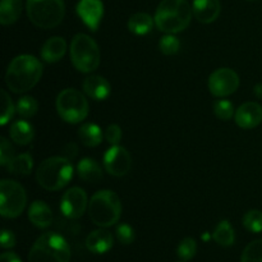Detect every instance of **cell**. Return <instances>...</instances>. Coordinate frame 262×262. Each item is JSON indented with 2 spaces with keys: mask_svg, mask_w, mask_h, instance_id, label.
<instances>
[{
  "mask_svg": "<svg viewBox=\"0 0 262 262\" xmlns=\"http://www.w3.org/2000/svg\"><path fill=\"white\" fill-rule=\"evenodd\" d=\"M42 77V64L35 56L18 55L10 61L5 73V83L14 94H25L38 83Z\"/></svg>",
  "mask_w": 262,
  "mask_h": 262,
  "instance_id": "1",
  "label": "cell"
},
{
  "mask_svg": "<svg viewBox=\"0 0 262 262\" xmlns=\"http://www.w3.org/2000/svg\"><path fill=\"white\" fill-rule=\"evenodd\" d=\"M193 10L187 0H163L155 13V25L161 32H182L189 26Z\"/></svg>",
  "mask_w": 262,
  "mask_h": 262,
  "instance_id": "2",
  "label": "cell"
},
{
  "mask_svg": "<svg viewBox=\"0 0 262 262\" xmlns=\"http://www.w3.org/2000/svg\"><path fill=\"white\" fill-rule=\"evenodd\" d=\"M73 178V165L64 156H53L40 164L36 171L37 183L50 192L64 188Z\"/></svg>",
  "mask_w": 262,
  "mask_h": 262,
  "instance_id": "3",
  "label": "cell"
},
{
  "mask_svg": "<svg viewBox=\"0 0 262 262\" xmlns=\"http://www.w3.org/2000/svg\"><path fill=\"white\" fill-rule=\"evenodd\" d=\"M89 215L95 225L107 228L117 224L122 215V202L115 192L97 191L89 202Z\"/></svg>",
  "mask_w": 262,
  "mask_h": 262,
  "instance_id": "4",
  "label": "cell"
},
{
  "mask_svg": "<svg viewBox=\"0 0 262 262\" xmlns=\"http://www.w3.org/2000/svg\"><path fill=\"white\" fill-rule=\"evenodd\" d=\"M71 247L63 235L49 232L38 237L28 253V262H69Z\"/></svg>",
  "mask_w": 262,
  "mask_h": 262,
  "instance_id": "5",
  "label": "cell"
},
{
  "mask_svg": "<svg viewBox=\"0 0 262 262\" xmlns=\"http://www.w3.org/2000/svg\"><path fill=\"white\" fill-rule=\"evenodd\" d=\"M69 54L72 64L78 72L91 73L99 68L101 60L99 45L89 35L78 33L74 36L69 46Z\"/></svg>",
  "mask_w": 262,
  "mask_h": 262,
  "instance_id": "6",
  "label": "cell"
},
{
  "mask_svg": "<svg viewBox=\"0 0 262 262\" xmlns=\"http://www.w3.org/2000/svg\"><path fill=\"white\" fill-rule=\"evenodd\" d=\"M26 9L28 19L42 30L59 26L66 14L64 0H27Z\"/></svg>",
  "mask_w": 262,
  "mask_h": 262,
  "instance_id": "7",
  "label": "cell"
},
{
  "mask_svg": "<svg viewBox=\"0 0 262 262\" xmlns=\"http://www.w3.org/2000/svg\"><path fill=\"white\" fill-rule=\"evenodd\" d=\"M56 110L59 117L69 124H77L89 115V101L81 91L66 89L56 97Z\"/></svg>",
  "mask_w": 262,
  "mask_h": 262,
  "instance_id": "8",
  "label": "cell"
},
{
  "mask_svg": "<svg viewBox=\"0 0 262 262\" xmlns=\"http://www.w3.org/2000/svg\"><path fill=\"white\" fill-rule=\"evenodd\" d=\"M27 194L18 182L3 179L0 183V214L7 219L18 217L25 211Z\"/></svg>",
  "mask_w": 262,
  "mask_h": 262,
  "instance_id": "9",
  "label": "cell"
},
{
  "mask_svg": "<svg viewBox=\"0 0 262 262\" xmlns=\"http://www.w3.org/2000/svg\"><path fill=\"white\" fill-rule=\"evenodd\" d=\"M239 87V76L230 68H219L209 77V90L215 97H227Z\"/></svg>",
  "mask_w": 262,
  "mask_h": 262,
  "instance_id": "10",
  "label": "cell"
},
{
  "mask_svg": "<svg viewBox=\"0 0 262 262\" xmlns=\"http://www.w3.org/2000/svg\"><path fill=\"white\" fill-rule=\"evenodd\" d=\"M89 199L84 189L79 187H72L64 192L60 200V210L63 215L68 219H79L89 209Z\"/></svg>",
  "mask_w": 262,
  "mask_h": 262,
  "instance_id": "11",
  "label": "cell"
},
{
  "mask_svg": "<svg viewBox=\"0 0 262 262\" xmlns=\"http://www.w3.org/2000/svg\"><path fill=\"white\" fill-rule=\"evenodd\" d=\"M104 168L114 177H124L132 169V156L122 146H112L104 155Z\"/></svg>",
  "mask_w": 262,
  "mask_h": 262,
  "instance_id": "12",
  "label": "cell"
},
{
  "mask_svg": "<svg viewBox=\"0 0 262 262\" xmlns=\"http://www.w3.org/2000/svg\"><path fill=\"white\" fill-rule=\"evenodd\" d=\"M77 14L89 30L96 31L104 15V4L101 0H79L77 4Z\"/></svg>",
  "mask_w": 262,
  "mask_h": 262,
  "instance_id": "13",
  "label": "cell"
},
{
  "mask_svg": "<svg viewBox=\"0 0 262 262\" xmlns=\"http://www.w3.org/2000/svg\"><path fill=\"white\" fill-rule=\"evenodd\" d=\"M235 123L243 129H252L262 122V106L255 101H248L235 110Z\"/></svg>",
  "mask_w": 262,
  "mask_h": 262,
  "instance_id": "14",
  "label": "cell"
},
{
  "mask_svg": "<svg viewBox=\"0 0 262 262\" xmlns=\"http://www.w3.org/2000/svg\"><path fill=\"white\" fill-rule=\"evenodd\" d=\"M83 92L90 97V99L95 100V101H104L110 96L112 92V86H110L109 81L101 76H89L83 81L82 84Z\"/></svg>",
  "mask_w": 262,
  "mask_h": 262,
  "instance_id": "15",
  "label": "cell"
},
{
  "mask_svg": "<svg viewBox=\"0 0 262 262\" xmlns=\"http://www.w3.org/2000/svg\"><path fill=\"white\" fill-rule=\"evenodd\" d=\"M193 15L199 22L212 23L217 19L222 10L219 0H193L192 4Z\"/></svg>",
  "mask_w": 262,
  "mask_h": 262,
  "instance_id": "16",
  "label": "cell"
},
{
  "mask_svg": "<svg viewBox=\"0 0 262 262\" xmlns=\"http://www.w3.org/2000/svg\"><path fill=\"white\" fill-rule=\"evenodd\" d=\"M113 234L109 230L100 228V229L94 230L90 233L86 238V247L90 252L96 253V255H102L110 251L113 247Z\"/></svg>",
  "mask_w": 262,
  "mask_h": 262,
  "instance_id": "17",
  "label": "cell"
},
{
  "mask_svg": "<svg viewBox=\"0 0 262 262\" xmlns=\"http://www.w3.org/2000/svg\"><path fill=\"white\" fill-rule=\"evenodd\" d=\"M28 219L35 227L43 229L53 223V212L43 201H33L28 207Z\"/></svg>",
  "mask_w": 262,
  "mask_h": 262,
  "instance_id": "18",
  "label": "cell"
},
{
  "mask_svg": "<svg viewBox=\"0 0 262 262\" xmlns=\"http://www.w3.org/2000/svg\"><path fill=\"white\" fill-rule=\"evenodd\" d=\"M67 53V42L63 37H51L43 43L41 49V58L46 63H56L60 60Z\"/></svg>",
  "mask_w": 262,
  "mask_h": 262,
  "instance_id": "19",
  "label": "cell"
},
{
  "mask_svg": "<svg viewBox=\"0 0 262 262\" xmlns=\"http://www.w3.org/2000/svg\"><path fill=\"white\" fill-rule=\"evenodd\" d=\"M77 173L79 178L87 183H99L104 177L100 164L90 158H84L79 161L77 165Z\"/></svg>",
  "mask_w": 262,
  "mask_h": 262,
  "instance_id": "20",
  "label": "cell"
},
{
  "mask_svg": "<svg viewBox=\"0 0 262 262\" xmlns=\"http://www.w3.org/2000/svg\"><path fill=\"white\" fill-rule=\"evenodd\" d=\"M9 136L14 143L19 146H26L32 142L35 132H33V127L27 120H15L10 125Z\"/></svg>",
  "mask_w": 262,
  "mask_h": 262,
  "instance_id": "21",
  "label": "cell"
},
{
  "mask_svg": "<svg viewBox=\"0 0 262 262\" xmlns=\"http://www.w3.org/2000/svg\"><path fill=\"white\" fill-rule=\"evenodd\" d=\"M22 13V0H2L0 3V23L13 25Z\"/></svg>",
  "mask_w": 262,
  "mask_h": 262,
  "instance_id": "22",
  "label": "cell"
},
{
  "mask_svg": "<svg viewBox=\"0 0 262 262\" xmlns=\"http://www.w3.org/2000/svg\"><path fill=\"white\" fill-rule=\"evenodd\" d=\"M78 138L87 147H96L102 142V130L97 124L84 123L78 129Z\"/></svg>",
  "mask_w": 262,
  "mask_h": 262,
  "instance_id": "23",
  "label": "cell"
},
{
  "mask_svg": "<svg viewBox=\"0 0 262 262\" xmlns=\"http://www.w3.org/2000/svg\"><path fill=\"white\" fill-rule=\"evenodd\" d=\"M154 22H155V19L147 13H136L128 20V30L138 36L146 35L152 30Z\"/></svg>",
  "mask_w": 262,
  "mask_h": 262,
  "instance_id": "24",
  "label": "cell"
},
{
  "mask_svg": "<svg viewBox=\"0 0 262 262\" xmlns=\"http://www.w3.org/2000/svg\"><path fill=\"white\" fill-rule=\"evenodd\" d=\"M7 170L12 174H20V176H28L32 171L33 159L30 154H19L15 155L12 160L5 166Z\"/></svg>",
  "mask_w": 262,
  "mask_h": 262,
  "instance_id": "25",
  "label": "cell"
},
{
  "mask_svg": "<svg viewBox=\"0 0 262 262\" xmlns=\"http://www.w3.org/2000/svg\"><path fill=\"white\" fill-rule=\"evenodd\" d=\"M214 239L222 247H230L235 241V233L228 220H223L214 230Z\"/></svg>",
  "mask_w": 262,
  "mask_h": 262,
  "instance_id": "26",
  "label": "cell"
},
{
  "mask_svg": "<svg viewBox=\"0 0 262 262\" xmlns=\"http://www.w3.org/2000/svg\"><path fill=\"white\" fill-rule=\"evenodd\" d=\"M38 110V102L36 101L35 97L32 96H23L20 97L15 105V112L23 118V119H28L32 118L33 115L37 113Z\"/></svg>",
  "mask_w": 262,
  "mask_h": 262,
  "instance_id": "27",
  "label": "cell"
},
{
  "mask_svg": "<svg viewBox=\"0 0 262 262\" xmlns=\"http://www.w3.org/2000/svg\"><path fill=\"white\" fill-rule=\"evenodd\" d=\"M243 227L251 233L262 232V211L260 210H250L243 216Z\"/></svg>",
  "mask_w": 262,
  "mask_h": 262,
  "instance_id": "28",
  "label": "cell"
},
{
  "mask_svg": "<svg viewBox=\"0 0 262 262\" xmlns=\"http://www.w3.org/2000/svg\"><path fill=\"white\" fill-rule=\"evenodd\" d=\"M241 262H262V239L253 241L243 250Z\"/></svg>",
  "mask_w": 262,
  "mask_h": 262,
  "instance_id": "29",
  "label": "cell"
},
{
  "mask_svg": "<svg viewBox=\"0 0 262 262\" xmlns=\"http://www.w3.org/2000/svg\"><path fill=\"white\" fill-rule=\"evenodd\" d=\"M214 114L216 115V118H219L220 120H230L235 115L234 105L229 100H217L214 102Z\"/></svg>",
  "mask_w": 262,
  "mask_h": 262,
  "instance_id": "30",
  "label": "cell"
},
{
  "mask_svg": "<svg viewBox=\"0 0 262 262\" xmlns=\"http://www.w3.org/2000/svg\"><path fill=\"white\" fill-rule=\"evenodd\" d=\"M197 252V243L193 238L187 237L181 241L178 248H177V253H178L179 258L183 261H189L194 257Z\"/></svg>",
  "mask_w": 262,
  "mask_h": 262,
  "instance_id": "31",
  "label": "cell"
},
{
  "mask_svg": "<svg viewBox=\"0 0 262 262\" xmlns=\"http://www.w3.org/2000/svg\"><path fill=\"white\" fill-rule=\"evenodd\" d=\"M159 49L164 55H174L181 49V41L174 35L168 33L164 37H161L160 42H159Z\"/></svg>",
  "mask_w": 262,
  "mask_h": 262,
  "instance_id": "32",
  "label": "cell"
},
{
  "mask_svg": "<svg viewBox=\"0 0 262 262\" xmlns=\"http://www.w3.org/2000/svg\"><path fill=\"white\" fill-rule=\"evenodd\" d=\"M14 112L15 107L13 105L9 94L5 90H2V120H0L2 125H5L12 119Z\"/></svg>",
  "mask_w": 262,
  "mask_h": 262,
  "instance_id": "33",
  "label": "cell"
},
{
  "mask_svg": "<svg viewBox=\"0 0 262 262\" xmlns=\"http://www.w3.org/2000/svg\"><path fill=\"white\" fill-rule=\"evenodd\" d=\"M15 156L14 148L7 138H0V165L7 166L8 163Z\"/></svg>",
  "mask_w": 262,
  "mask_h": 262,
  "instance_id": "34",
  "label": "cell"
},
{
  "mask_svg": "<svg viewBox=\"0 0 262 262\" xmlns=\"http://www.w3.org/2000/svg\"><path fill=\"white\" fill-rule=\"evenodd\" d=\"M115 234H117L118 241H119L122 245H130L135 241V230L130 225L128 224H119L115 230Z\"/></svg>",
  "mask_w": 262,
  "mask_h": 262,
  "instance_id": "35",
  "label": "cell"
},
{
  "mask_svg": "<svg viewBox=\"0 0 262 262\" xmlns=\"http://www.w3.org/2000/svg\"><path fill=\"white\" fill-rule=\"evenodd\" d=\"M105 140L112 146H117L122 140V128L118 124H110L105 130Z\"/></svg>",
  "mask_w": 262,
  "mask_h": 262,
  "instance_id": "36",
  "label": "cell"
},
{
  "mask_svg": "<svg viewBox=\"0 0 262 262\" xmlns=\"http://www.w3.org/2000/svg\"><path fill=\"white\" fill-rule=\"evenodd\" d=\"M0 243H2V247L5 250H9L15 246V235L13 234L12 230L3 229L2 237H0Z\"/></svg>",
  "mask_w": 262,
  "mask_h": 262,
  "instance_id": "37",
  "label": "cell"
},
{
  "mask_svg": "<svg viewBox=\"0 0 262 262\" xmlns=\"http://www.w3.org/2000/svg\"><path fill=\"white\" fill-rule=\"evenodd\" d=\"M0 262H22L14 252H4L0 256Z\"/></svg>",
  "mask_w": 262,
  "mask_h": 262,
  "instance_id": "38",
  "label": "cell"
},
{
  "mask_svg": "<svg viewBox=\"0 0 262 262\" xmlns=\"http://www.w3.org/2000/svg\"><path fill=\"white\" fill-rule=\"evenodd\" d=\"M253 94H255L258 99H262V83L256 84L255 89H253Z\"/></svg>",
  "mask_w": 262,
  "mask_h": 262,
  "instance_id": "39",
  "label": "cell"
}]
</instances>
